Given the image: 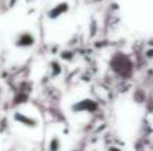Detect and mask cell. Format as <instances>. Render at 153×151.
Returning <instances> with one entry per match:
<instances>
[{"label": "cell", "mask_w": 153, "mask_h": 151, "mask_svg": "<svg viewBox=\"0 0 153 151\" xmlns=\"http://www.w3.org/2000/svg\"><path fill=\"white\" fill-rule=\"evenodd\" d=\"M33 43H34V37L30 33H21L16 37V46L19 48H27V46H31Z\"/></svg>", "instance_id": "obj_1"}, {"label": "cell", "mask_w": 153, "mask_h": 151, "mask_svg": "<svg viewBox=\"0 0 153 151\" xmlns=\"http://www.w3.org/2000/svg\"><path fill=\"white\" fill-rule=\"evenodd\" d=\"M67 10H68V4H67L65 1H64V3H58L55 7H52L51 10H49V18L56 19V18H59L61 15H64Z\"/></svg>", "instance_id": "obj_2"}]
</instances>
